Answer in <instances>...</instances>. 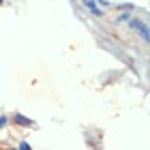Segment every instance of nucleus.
Instances as JSON below:
<instances>
[{"label": "nucleus", "mask_w": 150, "mask_h": 150, "mask_svg": "<svg viewBox=\"0 0 150 150\" xmlns=\"http://www.w3.org/2000/svg\"><path fill=\"white\" fill-rule=\"evenodd\" d=\"M0 4H2V0H0Z\"/></svg>", "instance_id": "9"}, {"label": "nucleus", "mask_w": 150, "mask_h": 150, "mask_svg": "<svg viewBox=\"0 0 150 150\" xmlns=\"http://www.w3.org/2000/svg\"><path fill=\"white\" fill-rule=\"evenodd\" d=\"M9 150H17V148H9Z\"/></svg>", "instance_id": "8"}, {"label": "nucleus", "mask_w": 150, "mask_h": 150, "mask_svg": "<svg viewBox=\"0 0 150 150\" xmlns=\"http://www.w3.org/2000/svg\"><path fill=\"white\" fill-rule=\"evenodd\" d=\"M129 28H131L133 32H137V35L144 39V43L150 41V30H148L146 22H142V19H137V17H131V19H129Z\"/></svg>", "instance_id": "1"}, {"label": "nucleus", "mask_w": 150, "mask_h": 150, "mask_svg": "<svg viewBox=\"0 0 150 150\" xmlns=\"http://www.w3.org/2000/svg\"><path fill=\"white\" fill-rule=\"evenodd\" d=\"M17 150H32V146H30V142H19V144H17Z\"/></svg>", "instance_id": "5"}, {"label": "nucleus", "mask_w": 150, "mask_h": 150, "mask_svg": "<svg viewBox=\"0 0 150 150\" xmlns=\"http://www.w3.org/2000/svg\"><path fill=\"white\" fill-rule=\"evenodd\" d=\"M81 4L90 11V15H94V17H105V11H101V6L94 2V0H81Z\"/></svg>", "instance_id": "3"}, {"label": "nucleus", "mask_w": 150, "mask_h": 150, "mask_svg": "<svg viewBox=\"0 0 150 150\" xmlns=\"http://www.w3.org/2000/svg\"><path fill=\"white\" fill-rule=\"evenodd\" d=\"M99 6H110V0H94Z\"/></svg>", "instance_id": "7"}, {"label": "nucleus", "mask_w": 150, "mask_h": 150, "mask_svg": "<svg viewBox=\"0 0 150 150\" xmlns=\"http://www.w3.org/2000/svg\"><path fill=\"white\" fill-rule=\"evenodd\" d=\"M9 125V116H4V114H0V131Z\"/></svg>", "instance_id": "6"}, {"label": "nucleus", "mask_w": 150, "mask_h": 150, "mask_svg": "<svg viewBox=\"0 0 150 150\" xmlns=\"http://www.w3.org/2000/svg\"><path fill=\"white\" fill-rule=\"evenodd\" d=\"M13 125H17V127H24V129H30V127H35V120L32 118H28V116H24V114H19V112H15L9 118Z\"/></svg>", "instance_id": "2"}, {"label": "nucleus", "mask_w": 150, "mask_h": 150, "mask_svg": "<svg viewBox=\"0 0 150 150\" xmlns=\"http://www.w3.org/2000/svg\"><path fill=\"white\" fill-rule=\"evenodd\" d=\"M131 17H133V11H122L120 15L116 17V24H127Z\"/></svg>", "instance_id": "4"}]
</instances>
